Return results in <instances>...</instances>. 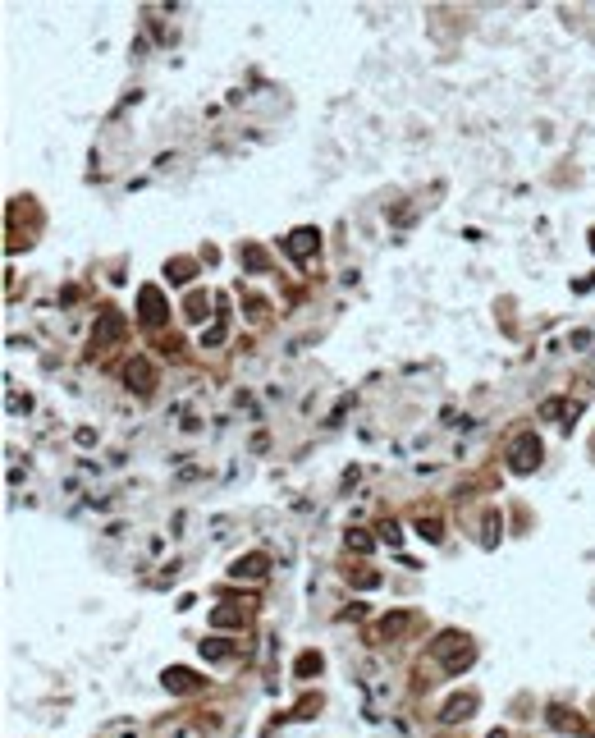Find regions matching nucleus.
<instances>
[{
  "label": "nucleus",
  "instance_id": "4",
  "mask_svg": "<svg viewBox=\"0 0 595 738\" xmlns=\"http://www.w3.org/2000/svg\"><path fill=\"white\" fill-rule=\"evenodd\" d=\"M316 669H320V660H316V656H302V665H298V674H316Z\"/></svg>",
  "mask_w": 595,
  "mask_h": 738
},
{
  "label": "nucleus",
  "instance_id": "1",
  "mask_svg": "<svg viewBox=\"0 0 595 738\" xmlns=\"http://www.w3.org/2000/svg\"><path fill=\"white\" fill-rule=\"evenodd\" d=\"M311 248H316V229H307V234H294V239H289V252H298V257H302V252H311Z\"/></svg>",
  "mask_w": 595,
  "mask_h": 738
},
{
  "label": "nucleus",
  "instance_id": "2",
  "mask_svg": "<svg viewBox=\"0 0 595 738\" xmlns=\"http://www.w3.org/2000/svg\"><path fill=\"white\" fill-rule=\"evenodd\" d=\"M197 679H188V674H165V688H192Z\"/></svg>",
  "mask_w": 595,
  "mask_h": 738
},
{
  "label": "nucleus",
  "instance_id": "3",
  "mask_svg": "<svg viewBox=\"0 0 595 738\" xmlns=\"http://www.w3.org/2000/svg\"><path fill=\"white\" fill-rule=\"evenodd\" d=\"M202 652H207V656H216V660H220V656H229V642H207V647H202Z\"/></svg>",
  "mask_w": 595,
  "mask_h": 738
}]
</instances>
